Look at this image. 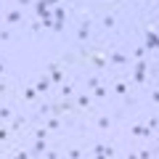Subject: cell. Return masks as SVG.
Returning a JSON list of instances; mask_svg holds the SVG:
<instances>
[{"label":"cell","mask_w":159,"mask_h":159,"mask_svg":"<svg viewBox=\"0 0 159 159\" xmlns=\"http://www.w3.org/2000/svg\"><path fill=\"white\" fill-rule=\"evenodd\" d=\"M82 58H85V61L90 64L96 72H103V69L109 66V61H106V51H101V48H82Z\"/></svg>","instance_id":"cell-1"},{"label":"cell","mask_w":159,"mask_h":159,"mask_svg":"<svg viewBox=\"0 0 159 159\" xmlns=\"http://www.w3.org/2000/svg\"><path fill=\"white\" fill-rule=\"evenodd\" d=\"M72 111H74L72 98H58L56 103H51V114H56V117H64V114H72Z\"/></svg>","instance_id":"cell-2"},{"label":"cell","mask_w":159,"mask_h":159,"mask_svg":"<svg viewBox=\"0 0 159 159\" xmlns=\"http://www.w3.org/2000/svg\"><path fill=\"white\" fill-rule=\"evenodd\" d=\"M0 21L3 24H8V27H16V24H24V13H21V8H8L3 16H0Z\"/></svg>","instance_id":"cell-3"},{"label":"cell","mask_w":159,"mask_h":159,"mask_svg":"<svg viewBox=\"0 0 159 159\" xmlns=\"http://www.w3.org/2000/svg\"><path fill=\"white\" fill-rule=\"evenodd\" d=\"M88 40H90V21H88V13H82V21H80V27H77V43L85 45Z\"/></svg>","instance_id":"cell-4"},{"label":"cell","mask_w":159,"mask_h":159,"mask_svg":"<svg viewBox=\"0 0 159 159\" xmlns=\"http://www.w3.org/2000/svg\"><path fill=\"white\" fill-rule=\"evenodd\" d=\"M106 61L114 64V66H130L127 53H119V51H106Z\"/></svg>","instance_id":"cell-5"},{"label":"cell","mask_w":159,"mask_h":159,"mask_svg":"<svg viewBox=\"0 0 159 159\" xmlns=\"http://www.w3.org/2000/svg\"><path fill=\"white\" fill-rule=\"evenodd\" d=\"M61 66H64V64H48V74H51V82H53V85H61V82H64Z\"/></svg>","instance_id":"cell-6"},{"label":"cell","mask_w":159,"mask_h":159,"mask_svg":"<svg viewBox=\"0 0 159 159\" xmlns=\"http://www.w3.org/2000/svg\"><path fill=\"white\" fill-rule=\"evenodd\" d=\"M74 109H82V111H88V109H93V98L88 96V93H82V96L74 98Z\"/></svg>","instance_id":"cell-7"},{"label":"cell","mask_w":159,"mask_h":159,"mask_svg":"<svg viewBox=\"0 0 159 159\" xmlns=\"http://www.w3.org/2000/svg\"><path fill=\"white\" fill-rule=\"evenodd\" d=\"M43 125H45L51 133H56L58 127H61V117H56V114H48V117H43Z\"/></svg>","instance_id":"cell-8"},{"label":"cell","mask_w":159,"mask_h":159,"mask_svg":"<svg viewBox=\"0 0 159 159\" xmlns=\"http://www.w3.org/2000/svg\"><path fill=\"white\" fill-rule=\"evenodd\" d=\"M143 48L146 51H157V29H146V43H143Z\"/></svg>","instance_id":"cell-9"},{"label":"cell","mask_w":159,"mask_h":159,"mask_svg":"<svg viewBox=\"0 0 159 159\" xmlns=\"http://www.w3.org/2000/svg\"><path fill=\"white\" fill-rule=\"evenodd\" d=\"M93 157H114V148L106 143H96L93 146Z\"/></svg>","instance_id":"cell-10"},{"label":"cell","mask_w":159,"mask_h":159,"mask_svg":"<svg viewBox=\"0 0 159 159\" xmlns=\"http://www.w3.org/2000/svg\"><path fill=\"white\" fill-rule=\"evenodd\" d=\"M101 27L103 29H117V16H114V13H103L101 16Z\"/></svg>","instance_id":"cell-11"},{"label":"cell","mask_w":159,"mask_h":159,"mask_svg":"<svg viewBox=\"0 0 159 159\" xmlns=\"http://www.w3.org/2000/svg\"><path fill=\"white\" fill-rule=\"evenodd\" d=\"M21 127H27V117H13L11 122H8V130H11V133L21 130Z\"/></svg>","instance_id":"cell-12"},{"label":"cell","mask_w":159,"mask_h":159,"mask_svg":"<svg viewBox=\"0 0 159 159\" xmlns=\"http://www.w3.org/2000/svg\"><path fill=\"white\" fill-rule=\"evenodd\" d=\"M21 96H24V101L34 103V101H37V90H34V85H27V88H21Z\"/></svg>","instance_id":"cell-13"},{"label":"cell","mask_w":159,"mask_h":159,"mask_svg":"<svg viewBox=\"0 0 159 159\" xmlns=\"http://www.w3.org/2000/svg\"><path fill=\"white\" fill-rule=\"evenodd\" d=\"M51 85H53V82H51V77H45V74H43V77H40L37 82H34V90H37V93H45Z\"/></svg>","instance_id":"cell-14"},{"label":"cell","mask_w":159,"mask_h":159,"mask_svg":"<svg viewBox=\"0 0 159 159\" xmlns=\"http://www.w3.org/2000/svg\"><path fill=\"white\" fill-rule=\"evenodd\" d=\"M130 133H133L135 138H148V135H151V130H148L146 125H133V127H130Z\"/></svg>","instance_id":"cell-15"},{"label":"cell","mask_w":159,"mask_h":159,"mask_svg":"<svg viewBox=\"0 0 159 159\" xmlns=\"http://www.w3.org/2000/svg\"><path fill=\"white\" fill-rule=\"evenodd\" d=\"M127 82L125 80H114V93H117V96H127Z\"/></svg>","instance_id":"cell-16"},{"label":"cell","mask_w":159,"mask_h":159,"mask_svg":"<svg viewBox=\"0 0 159 159\" xmlns=\"http://www.w3.org/2000/svg\"><path fill=\"white\" fill-rule=\"evenodd\" d=\"M96 85H101V77H98V74H88V77H85V88L93 90Z\"/></svg>","instance_id":"cell-17"},{"label":"cell","mask_w":159,"mask_h":159,"mask_svg":"<svg viewBox=\"0 0 159 159\" xmlns=\"http://www.w3.org/2000/svg\"><path fill=\"white\" fill-rule=\"evenodd\" d=\"M66 16H69V13L64 11V8H56V6H53V21H64V24H66Z\"/></svg>","instance_id":"cell-18"},{"label":"cell","mask_w":159,"mask_h":159,"mask_svg":"<svg viewBox=\"0 0 159 159\" xmlns=\"http://www.w3.org/2000/svg\"><path fill=\"white\" fill-rule=\"evenodd\" d=\"M93 96H96V98H106V96H109V88L101 82V85H96V88H93Z\"/></svg>","instance_id":"cell-19"},{"label":"cell","mask_w":159,"mask_h":159,"mask_svg":"<svg viewBox=\"0 0 159 159\" xmlns=\"http://www.w3.org/2000/svg\"><path fill=\"white\" fill-rule=\"evenodd\" d=\"M45 148H48V143L43 141V138H37V141H34V146H32V151H34V154H45Z\"/></svg>","instance_id":"cell-20"},{"label":"cell","mask_w":159,"mask_h":159,"mask_svg":"<svg viewBox=\"0 0 159 159\" xmlns=\"http://www.w3.org/2000/svg\"><path fill=\"white\" fill-rule=\"evenodd\" d=\"M133 66H135V72H148V61L146 58H138V61H130Z\"/></svg>","instance_id":"cell-21"},{"label":"cell","mask_w":159,"mask_h":159,"mask_svg":"<svg viewBox=\"0 0 159 159\" xmlns=\"http://www.w3.org/2000/svg\"><path fill=\"white\" fill-rule=\"evenodd\" d=\"M96 125H98V130H109V127H111V119L109 117H98Z\"/></svg>","instance_id":"cell-22"},{"label":"cell","mask_w":159,"mask_h":159,"mask_svg":"<svg viewBox=\"0 0 159 159\" xmlns=\"http://www.w3.org/2000/svg\"><path fill=\"white\" fill-rule=\"evenodd\" d=\"M48 135H51V130H48L45 125H43V127H37V130H34V138H43V141H48Z\"/></svg>","instance_id":"cell-23"},{"label":"cell","mask_w":159,"mask_h":159,"mask_svg":"<svg viewBox=\"0 0 159 159\" xmlns=\"http://www.w3.org/2000/svg\"><path fill=\"white\" fill-rule=\"evenodd\" d=\"M133 80H135L138 85H146V82H148V74L146 72H135V74H133Z\"/></svg>","instance_id":"cell-24"},{"label":"cell","mask_w":159,"mask_h":159,"mask_svg":"<svg viewBox=\"0 0 159 159\" xmlns=\"http://www.w3.org/2000/svg\"><path fill=\"white\" fill-rule=\"evenodd\" d=\"M40 29H43V21H29V34H40Z\"/></svg>","instance_id":"cell-25"},{"label":"cell","mask_w":159,"mask_h":159,"mask_svg":"<svg viewBox=\"0 0 159 159\" xmlns=\"http://www.w3.org/2000/svg\"><path fill=\"white\" fill-rule=\"evenodd\" d=\"M11 40H13V34L8 32V29H3V27H0V43H11Z\"/></svg>","instance_id":"cell-26"},{"label":"cell","mask_w":159,"mask_h":159,"mask_svg":"<svg viewBox=\"0 0 159 159\" xmlns=\"http://www.w3.org/2000/svg\"><path fill=\"white\" fill-rule=\"evenodd\" d=\"M37 114H40V119L48 117V114H51V103H43V106H37Z\"/></svg>","instance_id":"cell-27"},{"label":"cell","mask_w":159,"mask_h":159,"mask_svg":"<svg viewBox=\"0 0 159 159\" xmlns=\"http://www.w3.org/2000/svg\"><path fill=\"white\" fill-rule=\"evenodd\" d=\"M72 96H74L72 85H61V98H72Z\"/></svg>","instance_id":"cell-28"},{"label":"cell","mask_w":159,"mask_h":159,"mask_svg":"<svg viewBox=\"0 0 159 159\" xmlns=\"http://www.w3.org/2000/svg\"><path fill=\"white\" fill-rule=\"evenodd\" d=\"M101 3L106 8H119V6H122V0H101Z\"/></svg>","instance_id":"cell-29"},{"label":"cell","mask_w":159,"mask_h":159,"mask_svg":"<svg viewBox=\"0 0 159 159\" xmlns=\"http://www.w3.org/2000/svg\"><path fill=\"white\" fill-rule=\"evenodd\" d=\"M66 157H72V159H80V157H82V151H80V148H69V151H66Z\"/></svg>","instance_id":"cell-30"},{"label":"cell","mask_w":159,"mask_h":159,"mask_svg":"<svg viewBox=\"0 0 159 159\" xmlns=\"http://www.w3.org/2000/svg\"><path fill=\"white\" fill-rule=\"evenodd\" d=\"M138 58H146V48H135V61H138Z\"/></svg>","instance_id":"cell-31"},{"label":"cell","mask_w":159,"mask_h":159,"mask_svg":"<svg viewBox=\"0 0 159 159\" xmlns=\"http://www.w3.org/2000/svg\"><path fill=\"white\" fill-rule=\"evenodd\" d=\"M51 29H53V32H64V21H53Z\"/></svg>","instance_id":"cell-32"},{"label":"cell","mask_w":159,"mask_h":159,"mask_svg":"<svg viewBox=\"0 0 159 159\" xmlns=\"http://www.w3.org/2000/svg\"><path fill=\"white\" fill-rule=\"evenodd\" d=\"M146 127H148V130H151V133L157 130V117H151V119H148V125H146Z\"/></svg>","instance_id":"cell-33"},{"label":"cell","mask_w":159,"mask_h":159,"mask_svg":"<svg viewBox=\"0 0 159 159\" xmlns=\"http://www.w3.org/2000/svg\"><path fill=\"white\" fill-rule=\"evenodd\" d=\"M16 6L19 8H27V6H32V0H16Z\"/></svg>","instance_id":"cell-34"},{"label":"cell","mask_w":159,"mask_h":159,"mask_svg":"<svg viewBox=\"0 0 159 159\" xmlns=\"http://www.w3.org/2000/svg\"><path fill=\"white\" fill-rule=\"evenodd\" d=\"M0 93H6V82H0Z\"/></svg>","instance_id":"cell-35"}]
</instances>
